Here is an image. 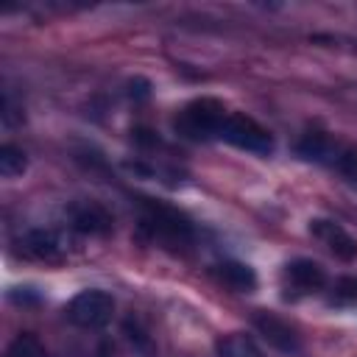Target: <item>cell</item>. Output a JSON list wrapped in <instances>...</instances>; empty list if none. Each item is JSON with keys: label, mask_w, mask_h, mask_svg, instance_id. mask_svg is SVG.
Masks as SVG:
<instances>
[{"label": "cell", "mask_w": 357, "mask_h": 357, "mask_svg": "<svg viewBox=\"0 0 357 357\" xmlns=\"http://www.w3.org/2000/svg\"><path fill=\"white\" fill-rule=\"evenodd\" d=\"M335 167L349 176V178H357V145H343L337 159H335Z\"/></svg>", "instance_id": "obj_15"}, {"label": "cell", "mask_w": 357, "mask_h": 357, "mask_svg": "<svg viewBox=\"0 0 357 357\" xmlns=\"http://www.w3.org/2000/svg\"><path fill=\"white\" fill-rule=\"evenodd\" d=\"M218 357H265V354L248 335L229 332L218 340Z\"/></svg>", "instance_id": "obj_12"}, {"label": "cell", "mask_w": 357, "mask_h": 357, "mask_svg": "<svg viewBox=\"0 0 357 357\" xmlns=\"http://www.w3.org/2000/svg\"><path fill=\"white\" fill-rule=\"evenodd\" d=\"M218 279L231 287L234 293H251L257 287V273L251 265L245 262H237V259H229V262H220L218 265Z\"/></svg>", "instance_id": "obj_11"}, {"label": "cell", "mask_w": 357, "mask_h": 357, "mask_svg": "<svg viewBox=\"0 0 357 357\" xmlns=\"http://www.w3.org/2000/svg\"><path fill=\"white\" fill-rule=\"evenodd\" d=\"M64 315L78 329H103L114 315V298L106 290L89 287L67 301Z\"/></svg>", "instance_id": "obj_3"}, {"label": "cell", "mask_w": 357, "mask_h": 357, "mask_svg": "<svg viewBox=\"0 0 357 357\" xmlns=\"http://www.w3.org/2000/svg\"><path fill=\"white\" fill-rule=\"evenodd\" d=\"M282 279H284V284H287L293 293H298V296L315 293V290H321V287L326 284L324 268H321L318 262H312V259H293V262H287L284 271H282Z\"/></svg>", "instance_id": "obj_7"}, {"label": "cell", "mask_w": 357, "mask_h": 357, "mask_svg": "<svg viewBox=\"0 0 357 357\" xmlns=\"http://www.w3.org/2000/svg\"><path fill=\"white\" fill-rule=\"evenodd\" d=\"M254 326H257V332H259L273 349H279V351H284V354H298V351H301V337H298V332H296L287 321H282L279 315L265 312V310H257V312H254Z\"/></svg>", "instance_id": "obj_5"}, {"label": "cell", "mask_w": 357, "mask_h": 357, "mask_svg": "<svg viewBox=\"0 0 357 357\" xmlns=\"http://www.w3.org/2000/svg\"><path fill=\"white\" fill-rule=\"evenodd\" d=\"M298 153L304 159H312V162H329V165H335V159L340 153V145L332 137H326L324 131H310L298 142Z\"/></svg>", "instance_id": "obj_10"}, {"label": "cell", "mask_w": 357, "mask_h": 357, "mask_svg": "<svg viewBox=\"0 0 357 357\" xmlns=\"http://www.w3.org/2000/svg\"><path fill=\"white\" fill-rule=\"evenodd\" d=\"M139 231L162 248L178 251L192 243V223L173 206L151 198H139Z\"/></svg>", "instance_id": "obj_1"}, {"label": "cell", "mask_w": 357, "mask_h": 357, "mask_svg": "<svg viewBox=\"0 0 357 357\" xmlns=\"http://www.w3.org/2000/svg\"><path fill=\"white\" fill-rule=\"evenodd\" d=\"M6 357H47V349L42 346V340L31 332H22L11 340V346L6 349Z\"/></svg>", "instance_id": "obj_13"}, {"label": "cell", "mask_w": 357, "mask_h": 357, "mask_svg": "<svg viewBox=\"0 0 357 357\" xmlns=\"http://www.w3.org/2000/svg\"><path fill=\"white\" fill-rule=\"evenodd\" d=\"M70 223L81 234H109L112 231V215L98 201H78L70 206Z\"/></svg>", "instance_id": "obj_8"}, {"label": "cell", "mask_w": 357, "mask_h": 357, "mask_svg": "<svg viewBox=\"0 0 357 357\" xmlns=\"http://www.w3.org/2000/svg\"><path fill=\"white\" fill-rule=\"evenodd\" d=\"M337 293L343 298H357V279H340L337 282Z\"/></svg>", "instance_id": "obj_16"}, {"label": "cell", "mask_w": 357, "mask_h": 357, "mask_svg": "<svg viewBox=\"0 0 357 357\" xmlns=\"http://www.w3.org/2000/svg\"><path fill=\"white\" fill-rule=\"evenodd\" d=\"M25 167H28V159L17 145H3L0 148V176L14 178V176H22Z\"/></svg>", "instance_id": "obj_14"}, {"label": "cell", "mask_w": 357, "mask_h": 357, "mask_svg": "<svg viewBox=\"0 0 357 357\" xmlns=\"http://www.w3.org/2000/svg\"><path fill=\"white\" fill-rule=\"evenodd\" d=\"M310 231L343 262H351L357 259V240L335 220H326V218H318V220H310Z\"/></svg>", "instance_id": "obj_6"}, {"label": "cell", "mask_w": 357, "mask_h": 357, "mask_svg": "<svg viewBox=\"0 0 357 357\" xmlns=\"http://www.w3.org/2000/svg\"><path fill=\"white\" fill-rule=\"evenodd\" d=\"M20 251L39 262H61V240L50 229H31L25 237H20Z\"/></svg>", "instance_id": "obj_9"}, {"label": "cell", "mask_w": 357, "mask_h": 357, "mask_svg": "<svg viewBox=\"0 0 357 357\" xmlns=\"http://www.w3.org/2000/svg\"><path fill=\"white\" fill-rule=\"evenodd\" d=\"M226 117L229 109L218 98H195L176 114L173 126L187 139H212L220 134Z\"/></svg>", "instance_id": "obj_2"}, {"label": "cell", "mask_w": 357, "mask_h": 357, "mask_svg": "<svg viewBox=\"0 0 357 357\" xmlns=\"http://www.w3.org/2000/svg\"><path fill=\"white\" fill-rule=\"evenodd\" d=\"M223 142L240 148V151H248V153H271L273 151V137L251 117L245 114H234L229 112V117L223 120V128L218 134Z\"/></svg>", "instance_id": "obj_4"}]
</instances>
